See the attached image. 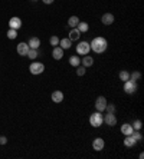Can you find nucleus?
<instances>
[{"instance_id": "nucleus-1", "label": "nucleus", "mask_w": 144, "mask_h": 159, "mask_svg": "<svg viewBox=\"0 0 144 159\" xmlns=\"http://www.w3.org/2000/svg\"><path fill=\"white\" fill-rule=\"evenodd\" d=\"M89 46H91V50H94L95 53H102V52L107 50L108 42H107L105 38H95V39H92Z\"/></svg>"}, {"instance_id": "nucleus-2", "label": "nucleus", "mask_w": 144, "mask_h": 159, "mask_svg": "<svg viewBox=\"0 0 144 159\" xmlns=\"http://www.w3.org/2000/svg\"><path fill=\"white\" fill-rule=\"evenodd\" d=\"M89 123H91V126H94V128H100L101 125L104 123V116L101 115V112L92 113L91 116H89Z\"/></svg>"}, {"instance_id": "nucleus-3", "label": "nucleus", "mask_w": 144, "mask_h": 159, "mask_svg": "<svg viewBox=\"0 0 144 159\" xmlns=\"http://www.w3.org/2000/svg\"><path fill=\"white\" fill-rule=\"evenodd\" d=\"M29 70H30L32 75H40V73H43V70H45V65L40 63V62H32L30 66H29Z\"/></svg>"}, {"instance_id": "nucleus-4", "label": "nucleus", "mask_w": 144, "mask_h": 159, "mask_svg": "<svg viewBox=\"0 0 144 159\" xmlns=\"http://www.w3.org/2000/svg\"><path fill=\"white\" fill-rule=\"evenodd\" d=\"M91 50V46H89V43L88 42H79L77 46V53L78 55H82V56H85L88 55Z\"/></svg>"}, {"instance_id": "nucleus-5", "label": "nucleus", "mask_w": 144, "mask_h": 159, "mask_svg": "<svg viewBox=\"0 0 144 159\" xmlns=\"http://www.w3.org/2000/svg\"><path fill=\"white\" fill-rule=\"evenodd\" d=\"M107 99L104 98V96H98L95 100V109H97V112H105V106H107Z\"/></svg>"}, {"instance_id": "nucleus-6", "label": "nucleus", "mask_w": 144, "mask_h": 159, "mask_svg": "<svg viewBox=\"0 0 144 159\" xmlns=\"http://www.w3.org/2000/svg\"><path fill=\"white\" fill-rule=\"evenodd\" d=\"M124 92L125 93H135L137 92V83L135 82H133V80H127V82H124Z\"/></svg>"}, {"instance_id": "nucleus-7", "label": "nucleus", "mask_w": 144, "mask_h": 159, "mask_svg": "<svg viewBox=\"0 0 144 159\" xmlns=\"http://www.w3.org/2000/svg\"><path fill=\"white\" fill-rule=\"evenodd\" d=\"M104 123H107L108 126H115L117 125V117L114 113H107L104 115Z\"/></svg>"}, {"instance_id": "nucleus-8", "label": "nucleus", "mask_w": 144, "mask_h": 159, "mask_svg": "<svg viewBox=\"0 0 144 159\" xmlns=\"http://www.w3.org/2000/svg\"><path fill=\"white\" fill-rule=\"evenodd\" d=\"M104 146H105V142L102 138H95L94 142H92V148L97 150V152H100V150L104 149Z\"/></svg>"}, {"instance_id": "nucleus-9", "label": "nucleus", "mask_w": 144, "mask_h": 159, "mask_svg": "<svg viewBox=\"0 0 144 159\" xmlns=\"http://www.w3.org/2000/svg\"><path fill=\"white\" fill-rule=\"evenodd\" d=\"M114 20H115V17H114V14H112V13H104V14H102V17H101V22L105 24V26L112 24V23H114Z\"/></svg>"}, {"instance_id": "nucleus-10", "label": "nucleus", "mask_w": 144, "mask_h": 159, "mask_svg": "<svg viewBox=\"0 0 144 159\" xmlns=\"http://www.w3.org/2000/svg\"><path fill=\"white\" fill-rule=\"evenodd\" d=\"M29 45L28 43H25V42H22V43H19L17 45V47H16V50H17V53H19L20 56H26L28 55V52H29Z\"/></svg>"}, {"instance_id": "nucleus-11", "label": "nucleus", "mask_w": 144, "mask_h": 159, "mask_svg": "<svg viewBox=\"0 0 144 159\" xmlns=\"http://www.w3.org/2000/svg\"><path fill=\"white\" fill-rule=\"evenodd\" d=\"M9 27L10 29H14V30H17V29L22 27V20H20V17H12V19L9 20Z\"/></svg>"}, {"instance_id": "nucleus-12", "label": "nucleus", "mask_w": 144, "mask_h": 159, "mask_svg": "<svg viewBox=\"0 0 144 159\" xmlns=\"http://www.w3.org/2000/svg\"><path fill=\"white\" fill-rule=\"evenodd\" d=\"M52 57L55 60H61L63 57V49L61 46H55L52 50Z\"/></svg>"}, {"instance_id": "nucleus-13", "label": "nucleus", "mask_w": 144, "mask_h": 159, "mask_svg": "<svg viewBox=\"0 0 144 159\" xmlns=\"http://www.w3.org/2000/svg\"><path fill=\"white\" fill-rule=\"evenodd\" d=\"M52 100L55 103H61L63 100V93L61 92V90H55V92H52Z\"/></svg>"}, {"instance_id": "nucleus-14", "label": "nucleus", "mask_w": 144, "mask_h": 159, "mask_svg": "<svg viewBox=\"0 0 144 159\" xmlns=\"http://www.w3.org/2000/svg\"><path fill=\"white\" fill-rule=\"evenodd\" d=\"M81 38V32H79V30H78L77 27H74L71 30V32H69V40H78V39Z\"/></svg>"}, {"instance_id": "nucleus-15", "label": "nucleus", "mask_w": 144, "mask_h": 159, "mask_svg": "<svg viewBox=\"0 0 144 159\" xmlns=\"http://www.w3.org/2000/svg\"><path fill=\"white\" fill-rule=\"evenodd\" d=\"M133 131H134V129H133V126H131V125H130V123H124V125H123V126H121V133H123V135H131V133H133Z\"/></svg>"}, {"instance_id": "nucleus-16", "label": "nucleus", "mask_w": 144, "mask_h": 159, "mask_svg": "<svg viewBox=\"0 0 144 159\" xmlns=\"http://www.w3.org/2000/svg\"><path fill=\"white\" fill-rule=\"evenodd\" d=\"M28 45L30 49H38V47L40 46V40H39V38H30Z\"/></svg>"}, {"instance_id": "nucleus-17", "label": "nucleus", "mask_w": 144, "mask_h": 159, "mask_svg": "<svg viewBox=\"0 0 144 159\" xmlns=\"http://www.w3.org/2000/svg\"><path fill=\"white\" fill-rule=\"evenodd\" d=\"M135 143H137V140H135L131 135H127V138H124V145L127 146V148H131V146H134Z\"/></svg>"}, {"instance_id": "nucleus-18", "label": "nucleus", "mask_w": 144, "mask_h": 159, "mask_svg": "<svg viewBox=\"0 0 144 159\" xmlns=\"http://www.w3.org/2000/svg\"><path fill=\"white\" fill-rule=\"evenodd\" d=\"M81 63H82V66H85V67H89V66L94 65V59H92L91 56H88V55H85V57H82Z\"/></svg>"}, {"instance_id": "nucleus-19", "label": "nucleus", "mask_w": 144, "mask_h": 159, "mask_svg": "<svg viewBox=\"0 0 144 159\" xmlns=\"http://www.w3.org/2000/svg\"><path fill=\"white\" fill-rule=\"evenodd\" d=\"M79 22H81V20L78 19V16H71V17H69V20H68V26L74 29V27H77Z\"/></svg>"}, {"instance_id": "nucleus-20", "label": "nucleus", "mask_w": 144, "mask_h": 159, "mask_svg": "<svg viewBox=\"0 0 144 159\" xmlns=\"http://www.w3.org/2000/svg\"><path fill=\"white\" fill-rule=\"evenodd\" d=\"M69 65L74 66V67H77V66L81 65V59L78 56H71L69 57Z\"/></svg>"}, {"instance_id": "nucleus-21", "label": "nucleus", "mask_w": 144, "mask_h": 159, "mask_svg": "<svg viewBox=\"0 0 144 159\" xmlns=\"http://www.w3.org/2000/svg\"><path fill=\"white\" fill-rule=\"evenodd\" d=\"M59 46L62 47V49H69L71 47V40L69 39H61L59 40Z\"/></svg>"}, {"instance_id": "nucleus-22", "label": "nucleus", "mask_w": 144, "mask_h": 159, "mask_svg": "<svg viewBox=\"0 0 144 159\" xmlns=\"http://www.w3.org/2000/svg\"><path fill=\"white\" fill-rule=\"evenodd\" d=\"M26 56L30 59V60H35L36 57H38V49H29V52H28V55Z\"/></svg>"}, {"instance_id": "nucleus-23", "label": "nucleus", "mask_w": 144, "mask_h": 159, "mask_svg": "<svg viewBox=\"0 0 144 159\" xmlns=\"http://www.w3.org/2000/svg\"><path fill=\"white\" fill-rule=\"evenodd\" d=\"M77 29L81 33L88 32V23H85V22H79V23H78V26H77Z\"/></svg>"}, {"instance_id": "nucleus-24", "label": "nucleus", "mask_w": 144, "mask_h": 159, "mask_svg": "<svg viewBox=\"0 0 144 159\" xmlns=\"http://www.w3.org/2000/svg\"><path fill=\"white\" fill-rule=\"evenodd\" d=\"M118 76H120V80H123V82H127V80L130 79V73L127 70H121Z\"/></svg>"}, {"instance_id": "nucleus-25", "label": "nucleus", "mask_w": 144, "mask_h": 159, "mask_svg": "<svg viewBox=\"0 0 144 159\" xmlns=\"http://www.w3.org/2000/svg\"><path fill=\"white\" fill-rule=\"evenodd\" d=\"M141 78V73L140 72H133V73H130V79L128 80H133V82H137V80Z\"/></svg>"}, {"instance_id": "nucleus-26", "label": "nucleus", "mask_w": 144, "mask_h": 159, "mask_svg": "<svg viewBox=\"0 0 144 159\" xmlns=\"http://www.w3.org/2000/svg\"><path fill=\"white\" fill-rule=\"evenodd\" d=\"M7 38L12 39V40H13V39H16V38H17V32H16L14 29H10L9 27V30H7Z\"/></svg>"}, {"instance_id": "nucleus-27", "label": "nucleus", "mask_w": 144, "mask_h": 159, "mask_svg": "<svg viewBox=\"0 0 144 159\" xmlns=\"http://www.w3.org/2000/svg\"><path fill=\"white\" fill-rule=\"evenodd\" d=\"M85 73H86V67H85V66H81V65L77 66V75L78 76H84Z\"/></svg>"}, {"instance_id": "nucleus-28", "label": "nucleus", "mask_w": 144, "mask_h": 159, "mask_svg": "<svg viewBox=\"0 0 144 159\" xmlns=\"http://www.w3.org/2000/svg\"><path fill=\"white\" fill-rule=\"evenodd\" d=\"M105 110H107V113H115V105L114 103H107Z\"/></svg>"}, {"instance_id": "nucleus-29", "label": "nucleus", "mask_w": 144, "mask_h": 159, "mask_svg": "<svg viewBox=\"0 0 144 159\" xmlns=\"http://www.w3.org/2000/svg\"><path fill=\"white\" fill-rule=\"evenodd\" d=\"M131 126H133V129H134V131H140V129H141V126H143V123H141V121H140V119H137V121H134V123H133Z\"/></svg>"}, {"instance_id": "nucleus-30", "label": "nucleus", "mask_w": 144, "mask_h": 159, "mask_svg": "<svg viewBox=\"0 0 144 159\" xmlns=\"http://www.w3.org/2000/svg\"><path fill=\"white\" fill-rule=\"evenodd\" d=\"M49 43H51V46H58V45H59V38H58V36H52V38L49 39Z\"/></svg>"}, {"instance_id": "nucleus-31", "label": "nucleus", "mask_w": 144, "mask_h": 159, "mask_svg": "<svg viewBox=\"0 0 144 159\" xmlns=\"http://www.w3.org/2000/svg\"><path fill=\"white\" fill-rule=\"evenodd\" d=\"M131 136H133V138H134V139L137 140V142H138V140H141V139H143V136H141V133H140V131H133V133H131Z\"/></svg>"}, {"instance_id": "nucleus-32", "label": "nucleus", "mask_w": 144, "mask_h": 159, "mask_svg": "<svg viewBox=\"0 0 144 159\" xmlns=\"http://www.w3.org/2000/svg\"><path fill=\"white\" fill-rule=\"evenodd\" d=\"M7 143V138L6 136H0V145H6Z\"/></svg>"}, {"instance_id": "nucleus-33", "label": "nucleus", "mask_w": 144, "mask_h": 159, "mask_svg": "<svg viewBox=\"0 0 144 159\" xmlns=\"http://www.w3.org/2000/svg\"><path fill=\"white\" fill-rule=\"evenodd\" d=\"M43 3H45V5H52L53 3V0H42Z\"/></svg>"}, {"instance_id": "nucleus-34", "label": "nucleus", "mask_w": 144, "mask_h": 159, "mask_svg": "<svg viewBox=\"0 0 144 159\" xmlns=\"http://www.w3.org/2000/svg\"><path fill=\"white\" fill-rule=\"evenodd\" d=\"M33 2H35V0H33Z\"/></svg>"}]
</instances>
